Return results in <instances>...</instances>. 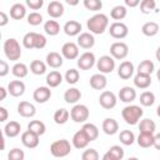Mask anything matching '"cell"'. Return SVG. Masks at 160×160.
<instances>
[{
    "label": "cell",
    "mask_w": 160,
    "mask_h": 160,
    "mask_svg": "<svg viewBox=\"0 0 160 160\" xmlns=\"http://www.w3.org/2000/svg\"><path fill=\"white\" fill-rule=\"evenodd\" d=\"M155 102V95L151 91H144L140 95V104L142 106H151Z\"/></svg>",
    "instance_id": "cell-44"
},
{
    "label": "cell",
    "mask_w": 160,
    "mask_h": 160,
    "mask_svg": "<svg viewBox=\"0 0 160 160\" xmlns=\"http://www.w3.org/2000/svg\"><path fill=\"white\" fill-rule=\"evenodd\" d=\"M28 22L30 24V25H32V26H38V25H40L41 22H42V20H44V18H42V15L40 14V12H38V11H32V12H30L29 15H28Z\"/></svg>",
    "instance_id": "cell-48"
},
{
    "label": "cell",
    "mask_w": 160,
    "mask_h": 160,
    "mask_svg": "<svg viewBox=\"0 0 160 160\" xmlns=\"http://www.w3.org/2000/svg\"><path fill=\"white\" fill-rule=\"evenodd\" d=\"M140 1L141 0H124L125 5L129 8H136L138 5H140Z\"/></svg>",
    "instance_id": "cell-55"
},
{
    "label": "cell",
    "mask_w": 160,
    "mask_h": 160,
    "mask_svg": "<svg viewBox=\"0 0 160 160\" xmlns=\"http://www.w3.org/2000/svg\"><path fill=\"white\" fill-rule=\"evenodd\" d=\"M156 8L155 0H141L140 1V11L142 14H150Z\"/></svg>",
    "instance_id": "cell-46"
},
{
    "label": "cell",
    "mask_w": 160,
    "mask_h": 160,
    "mask_svg": "<svg viewBox=\"0 0 160 160\" xmlns=\"http://www.w3.org/2000/svg\"><path fill=\"white\" fill-rule=\"evenodd\" d=\"M156 114H158V116L160 118V105L158 106V109H156Z\"/></svg>",
    "instance_id": "cell-62"
},
{
    "label": "cell",
    "mask_w": 160,
    "mask_h": 160,
    "mask_svg": "<svg viewBox=\"0 0 160 160\" xmlns=\"http://www.w3.org/2000/svg\"><path fill=\"white\" fill-rule=\"evenodd\" d=\"M116 102H118V99H116V95L112 91L105 90L99 96V104L101 105V108H104L106 110H110V109L115 108Z\"/></svg>",
    "instance_id": "cell-10"
},
{
    "label": "cell",
    "mask_w": 160,
    "mask_h": 160,
    "mask_svg": "<svg viewBox=\"0 0 160 160\" xmlns=\"http://www.w3.org/2000/svg\"><path fill=\"white\" fill-rule=\"evenodd\" d=\"M6 91H8V89H5L4 86H1V88H0V92H1V96H0V101L5 100V98H6Z\"/></svg>",
    "instance_id": "cell-57"
},
{
    "label": "cell",
    "mask_w": 160,
    "mask_h": 160,
    "mask_svg": "<svg viewBox=\"0 0 160 160\" xmlns=\"http://www.w3.org/2000/svg\"><path fill=\"white\" fill-rule=\"evenodd\" d=\"M155 56H156V60L160 62V46L158 48V50H156V52H155Z\"/></svg>",
    "instance_id": "cell-59"
},
{
    "label": "cell",
    "mask_w": 160,
    "mask_h": 160,
    "mask_svg": "<svg viewBox=\"0 0 160 160\" xmlns=\"http://www.w3.org/2000/svg\"><path fill=\"white\" fill-rule=\"evenodd\" d=\"M124 149L120 145H112L104 155L102 159L104 160H121L124 158Z\"/></svg>",
    "instance_id": "cell-24"
},
{
    "label": "cell",
    "mask_w": 160,
    "mask_h": 160,
    "mask_svg": "<svg viewBox=\"0 0 160 160\" xmlns=\"http://www.w3.org/2000/svg\"><path fill=\"white\" fill-rule=\"evenodd\" d=\"M81 159L82 160H98L99 159V152L95 149H86L81 154Z\"/></svg>",
    "instance_id": "cell-50"
},
{
    "label": "cell",
    "mask_w": 160,
    "mask_h": 160,
    "mask_svg": "<svg viewBox=\"0 0 160 160\" xmlns=\"http://www.w3.org/2000/svg\"><path fill=\"white\" fill-rule=\"evenodd\" d=\"M126 15H128V10H126V6H124V5H116L110 11V16L118 21L125 19Z\"/></svg>",
    "instance_id": "cell-38"
},
{
    "label": "cell",
    "mask_w": 160,
    "mask_h": 160,
    "mask_svg": "<svg viewBox=\"0 0 160 160\" xmlns=\"http://www.w3.org/2000/svg\"><path fill=\"white\" fill-rule=\"evenodd\" d=\"M50 98H51V90L49 86H39L32 92V99L39 104L46 102Z\"/></svg>",
    "instance_id": "cell-14"
},
{
    "label": "cell",
    "mask_w": 160,
    "mask_h": 160,
    "mask_svg": "<svg viewBox=\"0 0 160 160\" xmlns=\"http://www.w3.org/2000/svg\"><path fill=\"white\" fill-rule=\"evenodd\" d=\"M26 16V8L25 5L16 2L10 8V18L14 20H21Z\"/></svg>",
    "instance_id": "cell-28"
},
{
    "label": "cell",
    "mask_w": 160,
    "mask_h": 160,
    "mask_svg": "<svg viewBox=\"0 0 160 160\" xmlns=\"http://www.w3.org/2000/svg\"><path fill=\"white\" fill-rule=\"evenodd\" d=\"M142 114L144 111L139 105H128L121 110V116L129 125H136L142 118Z\"/></svg>",
    "instance_id": "cell-3"
},
{
    "label": "cell",
    "mask_w": 160,
    "mask_h": 160,
    "mask_svg": "<svg viewBox=\"0 0 160 160\" xmlns=\"http://www.w3.org/2000/svg\"><path fill=\"white\" fill-rule=\"evenodd\" d=\"M61 55L65 59H68V60L78 59L79 58V45L75 44V42H72V41L65 42L61 46Z\"/></svg>",
    "instance_id": "cell-13"
},
{
    "label": "cell",
    "mask_w": 160,
    "mask_h": 160,
    "mask_svg": "<svg viewBox=\"0 0 160 160\" xmlns=\"http://www.w3.org/2000/svg\"><path fill=\"white\" fill-rule=\"evenodd\" d=\"M139 130L140 132H151L154 134L156 130V124L151 119H142L139 122Z\"/></svg>",
    "instance_id": "cell-39"
},
{
    "label": "cell",
    "mask_w": 160,
    "mask_h": 160,
    "mask_svg": "<svg viewBox=\"0 0 160 160\" xmlns=\"http://www.w3.org/2000/svg\"><path fill=\"white\" fill-rule=\"evenodd\" d=\"M44 30H45V32L48 35L55 36V35H58L60 32V25H59V22L56 20H48L44 24Z\"/></svg>",
    "instance_id": "cell-35"
},
{
    "label": "cell",
    "mask_w": 160,
    "mask_h": 160,
    "mask_svg": "<svg viewBox=\"0 0 160 160\" xmlns=\"http://www.w3.org/2000/svg\"><path fill=\"white\" fill-rule=\"evenodd\" d=\"M119 99L122 102L130 104L136 99V90L131 86H122L119 91Z\"/></svg>",
    "instance_id": "cell-23"
},
{
    "label": "cell",
    "mask_w": 160,
    "mask_h": 160,
    "mask_svg": "<svg viewBox=\"0 0 160 160\" xmlns=\"http://www.w3.org/2000/svg\"><path fill=\"white\" fill-rule=\"evenodd\" d=\"M39 138L40 136L38 134H35V132H32L31 130L28 129L26 131H24L21 134V142L28 149H35L39 145V142H40Z\"/></svg>",
    "instance_id": "cell-12"
},
{
    "label": "cell",
    "mask_w": 160,
    "mask_h": 160,
    "mask_svg": "<svg viewBox=\"0 0 160 160\" xmlns=\"http://www.w3.org/2000/svg\"><path fill=\"white\" fill-rule=\"evenodd\" d=\"M81 129H82V131L86 134V136L89 138L90 141H94V140L98 139V136H99V129H98V126H96L95 124L84 122V125H82Z\"/></svg>",
    "instance_id": "cell-34"
},
{
    "label": "cell",
    "mask_w": 160,
    "mask_h": 160,
    "mask_svg": "<svg viewBox=\"0 0 160 160\" xmlns=\"http://www.w3.org/2000/svg\"><path fill=\"white\" fill-rule=\"evenodd\" d=\"M28 129L31 130L32 132L38 134L39 136L44 135L45 131H46V126H45V124H44L42 121H40V120H31V121L28 124Z\"/></svg>",
    "instance_id": "cell-37"
},
{
    "label": "cell",
    "mask_w": 160,
    "mask_h": 160,
    "mask_svg": "<svg viewBox=\"0 0 160 160\" xmlns=\"http://www.w3.org/2000/svg\"><path fill=\"white\" fill-rule=\"evenodd\" d=\"M71 142H72V146H74V148L81 150V149H85V148L89 145L90 140H89V138L86 136V134L82 131V129H80V130H78V131L72 135Z\"/></svg>",
    "instance_id": "cell-15"
},
{
    "label": "cell",
    "mask_w": 160,
    "mask_h": 160,
    "mask_svg": "<svg viewBox=\"0 0 160 160\" xmlns=\"http://www.w3.org/2000/svg\"><path fill=\"white\" fill-rule=\"evenodd\" d=\"M64 5L60 2V1H56V0H54V1H50V4L48 5V14H49V16L50 18H52V19H58V18H61L62 15H64Z\"/></svg>",
    "instance_id": "cell-21"
},
{
    "label": "cell",
    "mask_w": 160,
    "mask_h": 160,
    "mask_svg": "<svg viewBox=\"0 0 160 160\" xmlns=\"http://www.w3.org/2000/svg\"><path fill=\"white\" fill-rule=\"evenodd\" d=\"M129 54V46L122 41H115L110 46V55L116 60H122Z\"/></svg>",
    "instance_id": "cell-7"
},
{
    "label": "cell",
    "mask_w": 160,
    "mask_h": 160,
    "mask_svg": "<svg viewBox=\"0 0 160 160\" xmlns=\"http://www.w3.org/2000/svg\"><path fill=\"white\" fill-rule=\"evenodd\" d=\"M119 140H120V142H121L122 145L130 146V145H132L134 141H135V135H134V132L130 131V130H122V131L120 132V135H119Z\"/></svg>",
    "instance_id": "cell-43"
},
{
    "label": "cell",
    "mask_w": 160,
    "mask_h": 160,
    "mask_svg": "<svg viewBox=\"0 0 160 160\" xmlns=\"http://www.w3.org/2000/svg\"><path fill=\"white\" fill-rule=\"evenodd\" d=\"M24 158H25V154L19 148L11 149L10 152H9V155H8V159L9 160H24Z\"/></svg>",
    "instance_id": "cell-49"
},
{
    "label": "cell",
    "mask_w": 160,
    "mask_h": 160,
    "mask_svg": "<svg viewBox=\"0 0 160 160\" xmlns=\"http://www.w3.org/2000/svg\"><path fill=\"white\" fill-rule=\"evenodd\" d=\"M109 32H110V35H111L114 39L121 40V39H124V38L128 36V34H129V28H128L126 24H124V22H121V21H115V22H112V24L110 25Z\"/></svg>",
    "instance_id": "cell-9"
},
{
    "label": "cell",
    "mask_w": 160,
    "mask_h": 160,
    "mask_svg": "<svg viewBox=\"0 0 160 160\" xmlns=\"http://www.w3.org/2000/svg\"><path fill=\"white\" fill-rule=\"evenodd\" d=\"M108 85V79L102 72H98L91 75L90 78V86L95 90H102Z\"/></svg>",
    "instance_id": "cell-22"
},
{
    "label": "cell",
    "mask_w": 160,
    "mask_h": 160,
    "mask_svg": "<svg viewBox=\"0 0 160 160\" xmlns=\"http://www.w3.org/2000/svg\"><path fill=\"white\" fill-rule=\"evenodd\" d=\"M70 151H71V145L66 139L56 140L50 145V152L54 158H65L70 154Z\"/></svg>",
    "instance_id": "cell-5"
},
{
    "label": "cell",
    "mask_w": 160,
    "mask_h": 160,
    "mask_svg": "<svg viewBox=\"0 0 160 160\" xmlns=\"http://www.w3.org/2000/svg\"><path fill=\"white\" fill-rule=\"evenodd\" d=\"M160 31V26L158 25V22L155 21H148L145 22L142 26H141V32L145 35V36H155L158 32Z\"/></svg>",
    "instance_id": "cell-32"
},
{
    "label": "cell",
    "mask_w": 160,
    "mask_h": 160,
    "mask_svg": "<svg viewBox=\"0 0 160 160\" xmlns=\"http://www.w3.org/2000/svg\"><path fill=\"white\" fill-rule=\"evenodd\" d=\"M86 26H88V30H90V32H92L94 35L104 34L105 30L109 28V18L102 12L95 14L88 19Z\"/></svg>",
    "instance_id": "cell-1"
},
{
    "label": "cell",
    "mask_w": 160,
    "mask_h": 160,
    "mask_svg": "<svg viewBox=\"0 0 160 160\" xmlns=\"http://www.w3.org/2000/svg\"><path fill=\"white\" fill-rule=\"evenodd\" d=\"M81 99V91L78 88H70L64 92V100L68 104H76Z\"/></svg>",
    "instance_id": "cell-30"
},
{
    "label": "cell",
    "mask_w": 160,
    "mask_h": 160,
    "mask_svg": "<svg viewBox=\"0 0 160 160\" xmlns=\"http://www.w3.org/2000/svg\"><path fill=\"white\" fill-rule=\"evenodd\" d=\"M154 136L155 135L151 132H140L136 139V142L139 144L140 148H144V149L150 148L154 145Z\"/></svg>",
    "instance_id": "cell-31"
},
{
    "label": "cell",
    "mask_w": 160,
    "mask_h": 160,
    "mask_svg": "<svg viewBox=\"0 0 160 160\" xmlns=\"http://www.w3.org/2000/svg\"><path fill=\"white\" fill-rule=\"evenodd\" d=\"M155 70V65L151 60H142L139 65H138V72L140 74H146V75H151Z\"/></svg>",
    "instance_id": "cell-42"
},
{
    "label": "cell",
    "mask_w": 160,
    "mask_h": 160,
    "mask_svg": "<svg viewBox=\"0 0 160 160\" xmlns=\"http://www.w3.org/2000/svg\"><path fill=\"white\" fill-rule=\"evenodd\" d=\"M21 131V125L18 121H9L4 128V135L8 138H16Z\"/></svg>",
    "instance_id": "cell-26"
},
{
    "label": "cell",
    "mask_w": 160,
    "mask_h": 160,
    "mask_svg": "<svg viewBox=\"0 0 160 160\" xmlns=\"http://www.w3.org/2000/svg\"><path fill=\"white\" fill-rule=\"evenodd\" d=\"M62 55H60L59 52H56V51H50L48 55H46V64L50 66V68H52V69H58V68H60L61 65H62V62H64V60H62Z\"/></svg>",
    "instance_id": "cell-27"
},
{
    "label": "cell",
    "mask_w": 160,
    "mask_h": 160,
    "mask_svg": "<svg viewBox=\"0 0 160 160\" xmlns=\"http://www.w3.org/2000/svg\"><path fill=\"white\" fill-rule=\"evenodd\" d=\"M8 92L14 98L21 96L25 92V84L21 80H12L8 84Z\"/></svg>",
    "instance_id": "cell-17"
},
{
    "label": "cell",
    "mask_w": 160,
    "mask_h": 160,
    "mask_svg": "<svg viewBox=\"0 0 160 160\" xmlns=\"http://www.w3.org/2000/svg\"><path fill=\"white\" fill-rule=\"evenodd\" d=\"M46 65L44 61L41 60H32L30 64V71L34 75H42L46 72Z\"/></svg>",
    "instance_id": "cell-40"
},
{
    "label": "cell",
    "mask_w": 160,
    "mask_h": 160,
    "mask_svg": "<svg viewBox=\"0 0 160 160\" xmlns=\"http://www.w3.org/2000/svg\"><path fill=\"white\" fill-rule=\"evenodd\" d=\"M46 38L39 32H26L22 38V45L26 49H44L46 46Z\"/></svg>",
    "instance_id": "cell-2"
},
{
    "label": "cell",
    "mask_w": 160,
    "mask_h": 160,
    "mask_svg": "<svg viewBox=\"0 0 160 160\" xmlns=\"http://www.w3.org/2000/svg\"><path fill=\"white\" fill-rule=\"evenodd\" d=\"M89 115H90V111L88 106L84 104H76L70 110V118L74 122H86V120L89 119Z\"/></svg>",
    "instance_id": "cell-6"
},
{
    "label": "cell",
    "mask_w": 160,
    "mask_h": 160,
    "mask_svg": "<svg viewBox=\"0 0 160 160\" xmlns=\"http://www.w3.org/2000/svg\"><path fill=\"white\" fill-rule=\"evenodd\" d=\"M2 49H4V54L5 56L10 60V61H18L20 58H21V48H20V44L16 39L14 38H9L4 41V45H2Z\"/></svg>",
    "instance_id": "cell-4"
},
{
    "label": "cell",
    "mask_w": 160,
    "mask_h": 160,
    "mask_svg": "<svg viewBox=\"0 0 160 160\" xmlns=\"http://www.w3.org/2000/svg\"><path fill=\"white\" fill-rule=\"evenodd\" d=\"M134 71H135L134 64L131 61H128V60L122 61L118 68V75H119V78H121L124 80L130 79L134 75Z\"/></svg>",
    "instance_id": "cell-16"
},
{
    "label": "cell",
    "mask_w": 160,
    "mask_h": 160,
    "mask_svg": "<svg viewBox=\"0 0 160 160\" xmlns=\"http://www.w3.org/2000/svg\"><path fill=\"white\" fill-rule=\"evenodd\" d=\"M9 22V16L5 11H0V26H5Z\"/></svg>",
    "instance_id": "cell-54"
},
{
    "label": "cell",
    "mask_w": 160,
    "mask_h": 160,
    "mask_svg": "<svg viewBox=\"0 0 160 160\" xmlns=\"http://www.w3.org/2000/svg\"><path fill=\"white\" fill-rule=\"evenodd\" d=\"M79 1H80V0H65V2H66V4H69V5H71V6L78 5V4H79Z\"/></svg>",
    "instance_id": "cell-58"
},
{
    "label": "cell",
    "mask_w": 160,
    "mask_h": 160,
    "mask_svg": "<svg viewBox=\"0 0 160 160\" xmlns=\"http://www.w3.org/2000/svg\"><path fill=\"white\" fill-rule=\"evenodd\" d=\"M25 2L31 10H40L44 5V0H25Z\"/></svg>",
    "instance_id": "cell-51"
},
{
    "label": "cell",
    "mask_w": 160,
    "mask_h": 160,
    "mask_svg": "<svg viewBox=\"0 0 160 160\" xmlns=\"http://www.w3.org/2000/svg\"><path fill=\"white\" fill-rule=\"evenodd\" d=\"M69 118H70V112H69L66 109H64V108L58 109V110L54 112V121H55V124H58V125H62V124L68 122Z\"/></svg>",
    "instance_id": "cell-36"
},
{
    "label": "cell",
    "mask_w": 160,
    "mask_h": 160,
    "mask_svg": "<svg viewBox=\"0 0 160 160\" xmlns=\"http://www.w3.org/2000/svg\"><path fill=\"white\" fill-rule=\"evenodd\" d=\"M96 68L102 74H109L115 69V59L111 55H102L96 61Z\"/></svg>",
    "instance_id": "cell-8"
},
{
    "label": "cell",
    "mask_w": 160,
    "mask_h": 160,
    "mask_svg": "<svg viewBox=\"0 0 160 160\" xmlns=\"http://www.w3.org/2000/svg\"><path fill=\"white\" fill-rule=\"evenodd\" d=\"M11 71H12V75L19 78V79H22L28 75L29 72V69L28 66L24 64V62H15L14 66L11 68Z\"/></svg>",
    "instance_id": "cell-41"
},
{
    "label": "cell",
    "mask_w": 160,
    "mask_h": 160,
    "mask_svg": "<svg viewBox=\"0 0 160 160\" xmlns=\"http://www.w3.org/2000/svg\"><path fill=\"white\" fill-rule=\"evenodd\" d=\"M156 78H158V80H159V82H160V69L156 71Z\"/></svg>",
    "instance_id": "cell-61"
},
{
    "label": "cell",
    "mask_w": 160,
    "mask_h": 160,
    "mask_svg": "<svg viewBox=\"0 0 160 160\" xmlns=\"http://www.w3.org/2000/svg\"><path fill=\"white\" fill-rule=\"evenodd\" d=\"M64 32L68 35V36H76V35H80L81 34V30H82V26L79 21L76 20H69L65 22L64 28H62Z\"/></svg>",
    "instance_id": "cell-19"
},
{
    "label": "cell",
    "mask_w": 160,
    "mask_h": 160,
    "mask_svg": "<svg viewBox=\"0 0 160 160\" xmlns=\"http://www.w3.org/2000/svg\"><path fill=\"white\" fill-rule=\"evenodd\" d=\"M78 45L82 49H91L95 45V38L92 32H81L78 35Z\"/></svg>",
    "instance_id": "cell-20"
},
{
    "label": "cell",
    "mask_w": 160,
    "mask_h": 160,
    "mask_svg": "<svg viewBox=\"0 0 160 160\" xmlns=\"http://www.w3.org/2000/svg\"><path fill=\"white\" fill-rule=\"evenodd\" d=\"M134 85L139 89H148L151 85V75L138 72L134 76Z\"/></svg>",
    "instance_id": "cell-29"
},
{
    "label": "cell",
    "mask_w": 160,
    "mask_h": 160,
    "mask_svg": "<svg viewBox=\"0 0 160 160\" xmlns=\"http://www.w3.org/2000/svg\"><path fill=\"white\" fill-rule=\"evenodd\" d=\"M9 118V111L6 110V108L4 106H0V121L1 122H5Z\"/></svg>",
    "instance_id": "cell-53"
},
{
    "label": "cell",
    "mask_w": 160,
    "mask_h": 160,
    "mask_svg": "<svg viewBox=\"0 0 160 160\" xmlns=\"http://www.w3.org/2000/svg\"><path fill=\"white\" fill-rule=\"evenodd\" d=\"M9 70H10L9 64H8L5 60H0V76H1V78L6 76V75L9 74Z\"/></svg>",
    "instance_id": "cell-52"
},
{
    "label": "cell",
    "mask_w": 160,
    "mask_h": 160,
    "mask_svg": "<svg viewBox=\"0 0 160 160\" xmlns=\"http://www.w3.org/2000/svg\"><path fill=\"white\" fill-rule=\"evenodd\" d=\"M61 82H62V75L59 71L52 70L46 75V84L49 88H56Z\"/></svg>",
    "instance_id": "cell-33"
},
{
    "label": "cell",
    "mask_w": 160,
    "mask_h": 160,
    "mask_svg": "<svg viewBox=\"0 0 160 160\" xmlns=\"http://www.w3.org/2000/svg\"><path fill=\"white\" fill-rule=\"evenodd\" d=\"M18 114L22 118H32L36 114V108L29 101H20L18 105Z\"/></svg>",
    "instance_id": "cell-18"
},
{
    "label": "cell",
    "mask_w": 160,
    "mask_h": 160,
    "mask_svg": "<svg viewBox=\"0 0 160 160\" xmlns=\"http://www.w3.org/2000/svg\"><path fill=\"white\" fill-rule=\"evenodd\" d=\"M101 128L106 135H115L119 130V122L114 118H106L104 119Z\"/></svg>",
    "instance_id": "cell-25"
},
{
    "label": "cell",
    "mask_w": 160,
    "mask_h": 160,
    "mask_svg": "<svg viewBox=\"0 0 160 160\" xmlns=\"http://www.w3.org/2000/svg\"><path fill=\"white\" fill-rule=\"evenodd\" d=\"M65 80H66V82L68 84H70V85H74V84H76L78 81H79V79H80V74H79V71L76 70V69H69L66 72H65Z\"/></svg>",
    "instance_id": "cell-45"
},
{
    "label": "cell",
    "mask_w": 160,
    "mask_h": 160,
    "mask_svg": "<svg viewBox=\"0 0 160 160\" xmlns=\"http://www.w3.org/2000/svg\"><path fill=\"white\" fill-rule=\"evenodd\" d=\"M96 62L95 55L91 51H85L78 58V68L80 70H89L91 69Z\"/></svg>",
    "instance_id": "cell-11"
},
{
    "label": "cell",
    "mask_w": 160,
    "mask_h": 160,
    "mask_svg": "<svg viewBox=\"0 0 160 160\" xmlns=\"http://www.w3.org/2000/svg\"><path fill=\"white\" fill-rule=\"evenodd\" d=\"M82 4H84V8L90 11H99L102 8L101 0H82Z\"/></svg>",
    "instance_id": "cell-47"
},
{
    "label": "cell",
    "mask_w": 160,
    "mask_h": 160,
    "mask_svg": "<svg viewBox=\"0 0 160 160\" xmlns=\"http://www.w3.org/2000/svg\"><path fill=\"white\" fill-rule=\"evenodd\" d=\"M5 149V140H4V138H1V150H4Z\"/></svg>",
    "instance_id": "cell-60"
},
{
    "label": "cell",
    "mask_w": 160,
    "mask_h": 160,
    "mask_svg": "<svg viewBox=\"0 0 160 160\" xmlns=\"http://www.w3.org/2000/svg\"><path fill=\"white\" fill-rule=\"evenodd\" d=\"M156 150H160V132H158L154 136V145H152Z\"/></svg>",
    "instance_id": "cell-56"
}]
</instances>
